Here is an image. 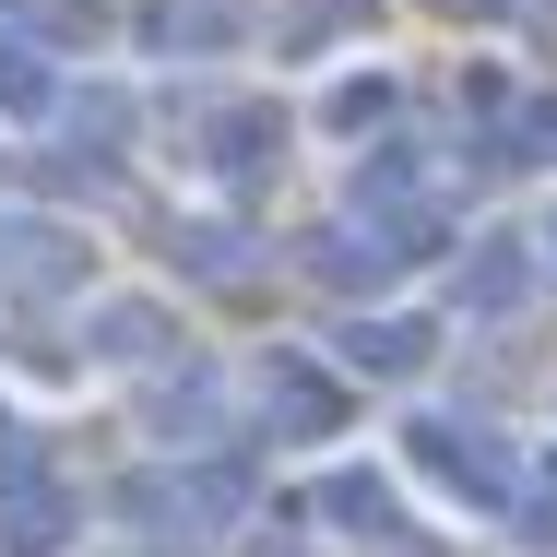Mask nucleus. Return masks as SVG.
<instances>
[{"instance_id": "1", "label": "nucleus", "mask_w": 557, "mask_h": 557, "mask_svg": "<svg viewBox=\"0 0 557 557\" xmlns=\"http://www.w3.org/2000/svg\"><path fill=\"white\" fill-rule=\"evenodd\" d=\"M404 462H416L428 486H450V498H474V510H510V498H522V462L486 440V428H450V416H416V428H404Z\"/></svg>"}, {"instance_id": "2", "label": "nucleus", "mask_w": 557, "mask_h": 557, "mask_svg": "<svg viewBox=\"0 0 557 557\" xmlns=\"http://www.w3.org/2000/svg\"><path fill=\"white\" fill-rule=\"evenodd\" d=\"M333 356H344V380H416V368L440 356V333L392 309V321H344V333H333Z\"/></svg>"}, {"instance_id": "3", "label": "nucleus", "mask_w": 557, "mask_h": 557, "mask_svg": "<svg viewBox=\"0 0 557 557\" xmlns=\"http://www.w3.org/2000/svg\"><path fill=\"white\" fill-rule=\"evenodd\" d=\"M522 297H534V249H522V237H474V261H462V309L498 321V309H522Z\"/></svg>"}, {"instance_id": "4", "label": "nucleus", "mask_w": 557, "mask_h": 557, "mask_svg": "<svg viewBox=\"0 0 557 557\" xmlns=\"http://www.w3.org/2000/svg\"><path fill=\"white\" fill-rule=\"evenodd\" d=\"M321 522H344L356 546H404V498H392L380 474H333V486H321Z\"/></svg>"}, {"instance_id": "5", "label": "nucleus", "mask_w": 557, "mask_h": 557, "mask_svg": "<svg viewBox=\"0 0 557 557\" xmlns=\"http://www.w3.org/2000/svg\"><path fill=\"white\" fill-rule=\"evenodd\" d=\"M154 344H166V309H154V297H108V309H96V344H84V356H108V368H143Z\"/></svg>"}, {"instance_id": "6", "label": "nucleus", "mask_w": 557, "mask_h": 557, "mask_svg": "<svg viewBox=\"0 0 557 557\" xmlns=\"http://www.w3.org/2000/svg\"><path fill=\"white\" fill-rule=\"evenodd\" d=\"M273 143H285V119H273V108H225L214 119V166H225V178H261Z\"/></svg>"}, {"instance_id": "7", "label": "nucleus", "mask_w": 557, "mask_h": 557, "mask_svg": "<svg viewBox=\"0 0 557 557\" xmlns=\"http://www.w3.org/2000/svg\"><path fill=\"white\" fill-rule=\"evenodd\" d=\"M344 190H356V214H368V202H380V225H392V202H404V190H416V143H368V154H356V178H344Z\"/></svg>"}, {"instance_id": "8", "label": "nucleus", "mask_w": 557, "mask_h": 557, "mask_svg": "<svg viewBox=\"0 0 557 557\" xmlns=\"http://www.w3.org/2000/svg\"><path fill=\"white\" fill-rule=\"evenodd\" d=\"M273 392H285V428H297V440H321V428H333V416H344V392H333V380H321V368H297V356L273 368Z\"/></svg>"}, {"instance_id": "9", "label": "nucleus", "mask_w": 557, "mask_h": 557, "mask_svg": "<svg viewBox=\"0 0 557 557\" xmlns=\"http://www.w3.org/2000/svg\"><path fill=\"white\" fill-rule=\"evenodd\" d=\"M60 522H72V498H48V486H24V498L0 510V546H12V557H48V546H60Z\"/></svg>"}, {"instance_id": "10", "label": "nucleus", "mask_w": 557, "mask_h": 557, "mask_svg": "<svg viewBox=\"0 0 557 557\" xmlns=\"http://www.w3.org/2000/svg\"><path fill=\"white\" fill-rule=\"evenodd\" d=\"M380 108H392V72H356V84H333V131H368Z\"/></svg>"}, {"instance_id": "11", "label": "nucleus", "mask_w": 557, "mask_h": 557, "mask_svg": "<svg viewBox=\"0 0 557 557\" xmlns=\"http://www.w3.org/2000/svg\"><path fill=\"white\" fill-rule=\"evenodd\" d=\"M522 522H534L522 546H557V474H534V486H522Z\"/></svg>"}, {"instance_id": "12", "label": "nucleus", "mask_w": 557, "mask_h": 557, "mask_svg": "<svg viewBox=\"0 0 557 557\" xmlns=\"http://www.w3.org/2000/svg\"><path fill=\"white\" fill-rule=\"evenodd\" d=\"M450 12H486V24H510V12H522V0H450Z\"/></svg>"}, {"instance_id": "13", "label": "nucleus", "mask_w": 557, "mask_h": 557, "mask_svg": "<svg viewBox=\"0 0 557 557\" xmlns=\"http://www.w3.org/2000/svg\"><path fill=\"white\" fill-rule=\"evenodd\" d=\"M12 261H24V237H12V225H0V285H12Z\"/></svg>"}, {"instance_id": "14", "label": "nucleus", "mask_w": 557, "mask_h": 557, "mask_svg": "<svg viewBox=\"0 0 557 557\" xmlns=\"http://www.w3.org/2000/svg\"><path fill=\"white\" fill-rule=\"evenodd\" d=\"M546 249H557V214H546Z\"/></svg>"}]
</instances>
